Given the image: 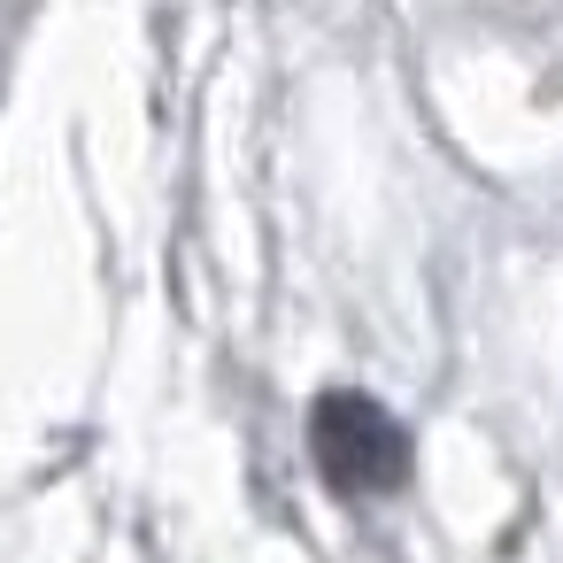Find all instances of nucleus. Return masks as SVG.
Returning <instances> with one entry per match:
<instances>
[{
    "label": "nucleus",
    "instance_id": "nucleus-1",
    "mask_svg": "<svg viewBox=\"0 0 563 563\" xmlns=\"http://www.w3.org/2000/svg\"><path fill=\"white\" fill-rule=\"evenodd\" d=\"M309 448H317V471L340 494H386V486L409 478V432L394 424V409H378L355 386H332L309 409Z\"/></svg>",
    "mask_w": 563,
    "mask_h": 563
}]
</instances>
